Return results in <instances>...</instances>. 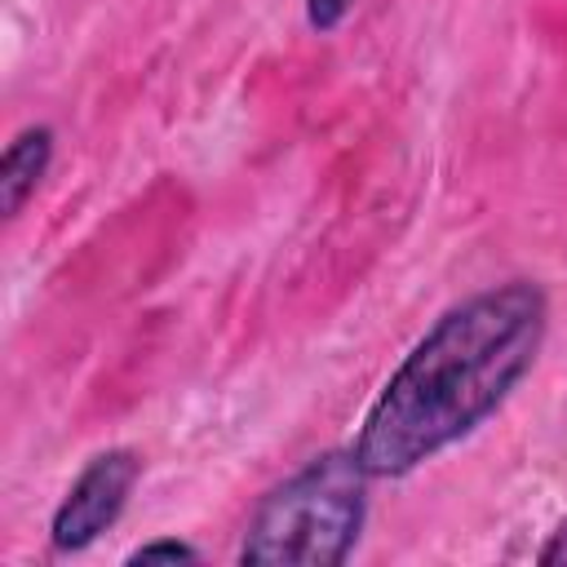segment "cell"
<instances>
[{"label": "cell", "mask_w": 567, "mask_h": 567, "mask_svg": "<svg viewBox=\"0 0 567 567\" xmlns=\"http://www.w3.org/2000/svg\"><path fill=\"white\" fill-rule=\"evenodd\" d=\"M368 470L354 447L323 452L288 474L252 509L239 563H284V567H332L346 563L368 514Z\"/></svg>", "instance_id": "cell-2"}, {"label": "cell", "mask_w": 567, "mask_h": 567, "mask_svg": "<svg viewBox=\"0 0 567 567\" xmlns=\"http://www.w3.org/2000/svg\"><path fill=\"white\" fill-rule=\"evenodd\" d=\"M49 159H53V133L44 124L22 128L4 146V155H0V208H4V217L22 213V204L35 195L40 177L49 173Z\"/></svg>", "instance_id": "cell-4"}, {"label": "cell", "mask_w": 567, "mask_h": 567, "mask_svg": "<svg viewBox=\"0 0 567 567\" xmlns=\"http://www.w3.org/2000/svg\"><path fill=\"white\" fill-rule=\"evenodd\" d=\"M540 563H567V523L554 532V540L540 549Z\"/></svg>", "instance_id": "cell-7"}, {"label": "cell", "mask_w": 567, "mask_h": 567, "mask_svg": "<svg viewBox=\"0 0 567 567\" xmlns=\"http://www.w3.org/2000/svg\"><path fill=\"white\" fill-rule=\"evenodd\" d=\"M137 456L128 447H111L102 456H93L80 478L71 483V492L62 496V505L53 509L49 523V540L53 549H84L93 545L124 509L133 483H137Z\"/></svg>", "instance_id": "cell-3"}, {"label": "cell", "mask_w": 567, "mask_h": 567, "mask_svg": "<svg viewBox=\"0 0 567 567\" xmlns=\"http://www.w3.org/2000/svg\"><path fill=\"white\" fill-rule=\"evenodd\" d=\"M155 558L177 563V558H199V554H195L186 540H151V545H142V549L128 554V563H155Z\"/></svg>", "instance_id": "cell-6"}, {"label": "cell", "mask_w": 567, "mask_h": 567, "mask_svg": "<svg viewBox=\"0 0 567 567\" xmlns=\"http://www.w3.org/2000/svg\"><path fill=\"white\" fill-rule=\"evenodd\" d=\"M549 323V301L532 279H509L443 310L390 372L354 456L372 478H399L478 430L532 372Z\"/></svg>", "instance_id": "cell-1"}, {"label": "cell", "mask_w": 567, "mask_h": 567, "mask_svg": "<svg viewBox=\"0 0 567 567\" xmlns=\"http://www.w3.org/2000/svg\"><path fill=\"white\" fill-rule=\"evenodd\" d=\"M350 4H354V0H306V22H310L315 31H332V27L350 13Z\"/></svg>", "instance_id": "cell-5"}]
</instances>
